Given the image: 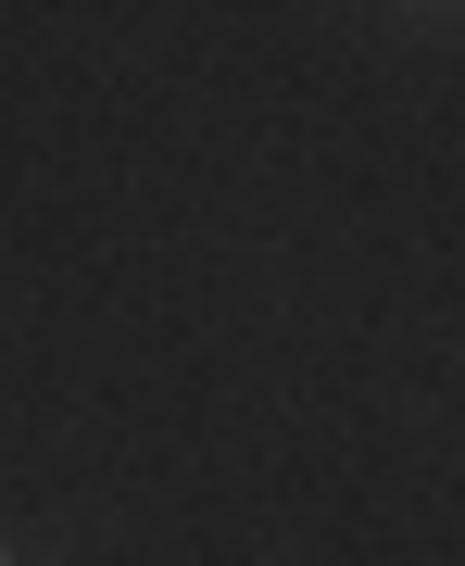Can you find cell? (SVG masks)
Wrapping results in <instances>:
<instances>
[{"mask_svg": "<svg viewBox=\"0 0 465 566\" xmlns=\"http://www.w3.org/2000/svg\"><path fill=\"white\" fill-rule=\"evenodd\" d=\"M0 566H13V554H0Z\"/></svg>", "mask_w": 465, "mask_h": 566, "instance_id": "1", "label": "cell"}]
</instances>
